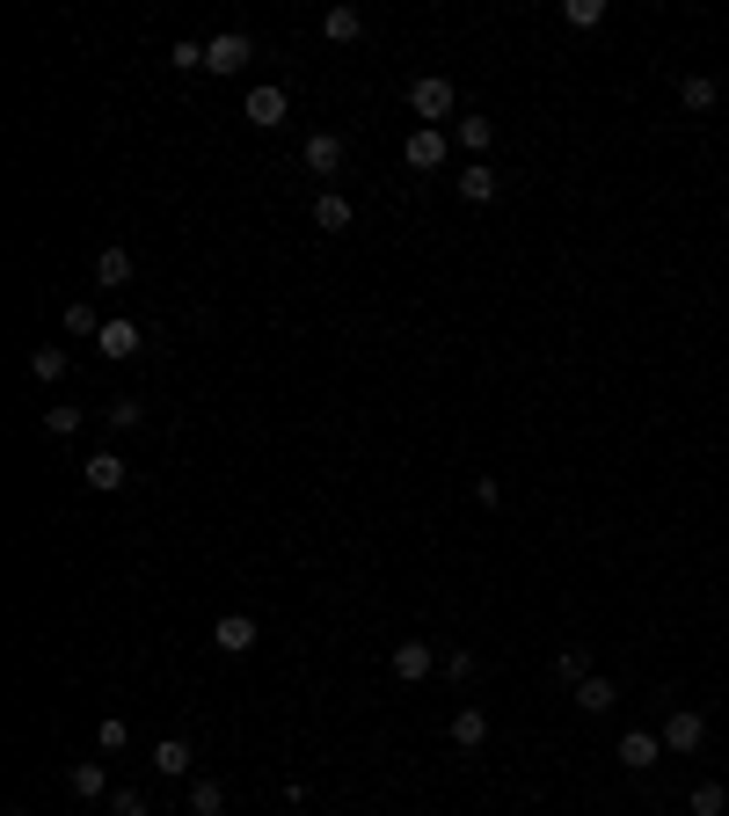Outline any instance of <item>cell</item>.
<instances>
[{"instance_id": "1", "label": "cell", "mask_w": 729, "mask_h": 816, "mask_svg": "<svg viewBox=\"0 0 729 816\" xmlns=\"http://www.w3.org/2000/svg\"><path fill=\"white\" fill-rule=\"evenodd\" d=\"M248 59H256V37H248V30H219L205 44V73H219V81H226V73H242Z\"/></svg>"}, {"instance_id": "2", "label": "cell", "mask_w": 729, "mask_h": 816, "mask_svg": "<svg viewBox=\"0 0 729 816\" xmlns=\"http://www.w3.org/2000/svg\"><path fill=\"white\" fill-rule=\"evenodd\" d=\"M409 110H417L423 124H438V132H445V117H452V81H445V73H423V81H409Z\"/></svg>"}, {"instance_id": "3", "label": "cell", "mask_w": 729, "mask_h": 816, "mask_svg": "<svg viewBox=\"0 0 729 816\" xmlns=\"http://www.w3.org/2000/svg\"><path fill=\"white\" fill-rule=\"evenodd\" d=\"M664 751H671V758H694V751L700 744H708V722H700V714L694 707H671V714H664Z\"/></svg>"}, {"instance_id": "4", "label": "cell", "mask_w": 729, "mask_h": 816, "mask_svg": "<svg viewBox=\"0 0 729 816\" xmlns=\"http://www.w3.org/2000/svg\"><path fill=\"white\" fill-rule=\"evenodd\" d=\"M401 154H409V168H423V175H431V168H445V161H452V140L438 132V124H417Z\"/></svg>"}, {"instance_id": "5", "label": "cell", "mask_w": 729, "mask_h": 816, "mask_svg": "<svg viewBox=\"0 0 729 816\" xmlns=\"http://www.w3.org/2000/svg\"><path fill=\"white\" fill-rule=\"evenodd\" d=\"M212 649H219V657H248V649H256V620H248V612H219V620H212Z\"/></svg>"}, {"instance_id": "6", "label": "cell", "mask_w": 729, "mask_h": 816, "mask_svg": "<svg viewBox=\"0 0 729 816\" xmlns=\"http://www.w3.org/2000/svg\"><path fill=\"white\" fill-rule=\"evenodd\" d=\"M242 117L256 124V132H278L285 117H292V103H285V87H248V103H242Z\"/></svg>"}, {"instance_id": "7", "label": "cell", "mask_w": 729, "mask_h": 816, "mask_svg": "<svg viewBox=\"0 0 729 816\" xmlns=\"http://www.w3.org/2000/svg\"><path fill=\"white\" fill-rule=\"evenodd\" d=\"M431 671H438V649L431 642H394V678H401V685H423Z\"/></svg>"}, {"instance_id": "8", "label": "cell", "mask_w": 729, "mask_h": 816, "mask_svg": "<svg viewBox=\"0 0 729 816\" xmlns=\"http://www.w3.org/2000/svg\"><path fill=\"white\" fill-rule=\"evenodd\" d=\"M132 270H140V262H132V248H117V241L95 256V285H103V292H124V285H132Z\"/></svg>"}, {"instance_id": "9", "label": "cell", "mask_w": 729, "mask_h": 816, "mask_svg": "<svg viewBox=\"0 0 729 816\" xmlns=\"http://www.w3.org/2000/svg\"><path fill=\"white\" fill-rule=\"evenodd\" d=\"M81 482L95 488V496H110V488H124V459H117V452H88V459H81Z\"/></svg>"}, {"instance_id": "10", "label": "cell", "mask_w": 729, "mask_h": 816, "mask_svg": "<svg viewBox=\"0 0 729 816\" xmlns=\"http://www.w3.org/2000/svg\"><path fill=\"white\" fill-rule=\"evenodd\" d=\"M299 161H307L314 175H336V168H343V140H336V132H307V146H299Z\"/></svg>"}, {"instance_id": "11", "label": "cell", "mask_w": 729, "mask_h": 816, "mask_svg": "<svg viewBox=\"0 0 729 816\" xmlns=\"http://www.w3.org/2000/svg\"><path fill=\"white\" fill-rule=\"evenodd\" d=\"M66 787H73V802H103V795H110V773H103V758H73Z\"/></svg>"}, {"instance_id": "12", "label": "cell", "mask_w": 729, "mask_h": 816, "mask_svg": "<svg viewBox=\"0 0 729 816\" xmlns=\"http://www.w3.org/2000/svg\"><path fill=\"white\" fill-rule=\"evenodd\" d=\"M620 758H627V773H649V765L664 758V736L657 730H627L620 736Z\"/></svg>"}, {"instance_id": "13", "label": "cell", "mask_w": 729, "mask_h": 816, "mask_svg": "<svg viewBox=\"0 0 729 816\" xmlns=\"http://www.w3.org/2000/svg\"><path fill=\"white\" fill-rule=\"evenodd\" d=\"M452 190L468 197V205H489V197H496V168H489V161H468V168L452 175Z\"/></svg>"}, {"instance_id": "14", "label": "cell", "mask_w": 729, "mask_h": 816, "mask_svg": "<svg viewBox=\"0 0 729 816\" xmlns=\"http://www.w3.org/2000/svg\"><path fill=\"white\" fill-rule=\"evenodd\" d=\"M95 350H103V358H132V350H140V321L110 313V321H103V335H95Z\"/></svg>"}, {"instance_id": "15", "label": "cell", "mask_w": 729, "mask_h": 816, "mask_svg": "<svg viewBox=\"0 0 729 816\" xmlns=\"http://www.w3.org/2000/svg\"><path fill=\"white\" fill-rule=\"evenodd\" d=\"M321 37H329V44H358V37H364V16L350 8V0H336L329 16H321Z\"/></svg>"}, {"instance_id": "16", "label": "cell", "mask_w": 729, "mask_h": 816, "mask_svg": "<svg viewBox=\"0 0 729 816\" xmlns=\"http://www.w3.org/2000/svg\"><path fill=\"white\" fill-rule=\"evenodd\" d=\"M482 744H489V714L460 707V714H452V751H482Z\"/></svg>"}, {"instance_id": "17", "label": "cell", "mask_w": 729, "mask_h": 816, "mask_svg": "<svg viewBox=\"0 0 729 816\" xmlns=\"http://www.w3.org/2000/svg\"><path fill=\"white\" fill-rule=\"evenodd\" d=\"M314 226H321V234H343V226H350V197L321 190V197H314Z\"/></svg>"}, {"instance_id": "18", "label": "cell", "mask_w": 729, "mask_h": 816, "mask_svg": "<svg viewBox=\"0 0 729 816\" xmlns=\"http://www.w3.org/2000/svg\"><path fill=\"white\" fill-rule=\"evenodd\" d=\"M569 700H576V707H584V714H613V700H620V693H613V678H598V671H591V678H584V685H576Z\"/></svg>"}, {"instance_id": "19", "label": "cell", "mask_w": 729, "mask_h": 816, "mask_svg": "<svg viewBox=\"0 0 729 816\" xmlns=\"http://www.w3.org/2000/svg\"><path fill=\"white\" fill-rule=\"evenodd\" d=\"M191 758H197V751L183 744V736H161V744H154V773H168V781H175V773H191Z\"/></svg>"}, {"instance_id": "20", "label": "cell", "mask_w": 729, "mask_h": 816, "mask_svg": "<svg viewBox=\"0 0 729 816\" xmlns=\"http://www.w3.org/2000/svg\"><path fill=\"white\" fill-rule=\"evenodd\" d=\"M555 678H562V685H569V693H576V685H584V678H591V649H584V642H569V649H562V657H555Z\"/></svg>"}, {"instance_id": "21", "label": "cell", "mask_w": 729, "mask_h": 816, "mask_svg": "<svg viewBox=\"0 0 729 816\" xmlns=\"http://www.w3.org/2000/svg\"><path fill=\"white\" fill-rule=\"evenodd\" d=\"M715 95H722V87H715L708 73H686V81H678V103L686 110H715Z\"/></svg>"}, {"instance_id": "22", "label": "cell", "mask_w": 729, "mask_h": 816, "mask_svg": "<svg viewBox=\"0 0 729 816\" xmlns=\"http://www.w3.org/2000/svg\"><path fill=\"white\" fill-rule=\"evenodd\" d=\"M452 132H460V146H468V154H489V146H496V124H489V117H460Z\"/></svg>"}, {"instance_id": "23", "label": "cell", "mask_w": 729, "mask_h": 816, "mask_svg": "<svg viewBox=\"0 0 729 816\" xmlns=\"http://www.w3.org/2000/svg\"><path fill=\"white\" fill-rule=\"evenodd\" d=\"M562 22H569V30H598V22H606V0H562Z\"/></svg>"}, {"instance_id": "24", "label": "cell", "mask_w": 729, "mask_h": 816, "mask_svg": "<svg viewBox=\"0 0 729 816\" xmlns=\"http://www.w3.org/2000/svg\"><path fill=\"white\" fill-rule=\"evenodd\" d=\"M686 809H694V816H722V809H729V787H722V781H700Z\"/></svg>"}, {"instance_id": "25", "label": "cell", "mask_w": 729, "mask_h": 816, "mask_svg": "<svg viewBox=\"0 0 729 816\" xmlns=\"http://www.w3.org/2000/svg\"><path fill=\"white\" fill-rule=\"evenodd\" d=\"M103 423H110V431H140V423H146V409H140L132 394H117V401L103 409Z\"/></svg>"}, {"instance_id": "26", "label": "cell", "mask_w": 729, "mask_h": 816, "mask_svg": "<svg viewBox=\"0 0 729 816\" xmlns=\"http://www.w3.org/2000/svg\"><path fill=\"white\" fill-rule=\"evenodd\" d=\"M66 335H88V343H95V335H103V313L88 307V299H73V307H66Z\"/></svg>"}, {"instance_id": "27", "label": "cell", "mask_w": 729, "mask_h": 816, "mask_svg": "<svg viewBox=\"0 0 729 816\" xmlns=\"http://www.w3.org/2000/svg\"><path fill=\"white\" fill-rule=\"evenodd\" d=\"M226 809V787L219 781H191V816H219Z\"/></svg>"}, {"instance_id": "28", "label": "cell", "mask_w": 729, "mask_h": 816, "mask_svg": "<svg viewBox=\"0 0 729 816\" xmlns=\"http://www.w3.org/2000/svg\"><path fill=\"white\" fill-rule=\"evenodd\" d=\"M30 380H66V350H30Z\"/></svg>"}, {"instance_id": "29", "label": "cell", "mask_w": 729, "mask_h": 816, "mask_svg": "<svg viewBox=\"0 0 729 816\" xmlns=\"http://www.w3.org/2000/svg\"><path fill=\"white\" fill-rule=\"evenodd\" d=\"M81 423H88V409H44V431L52 437H73Z\"/></svg>"}, {"instance_id": "30", "label": "cell", "mask_w": 729, "mask_h": 816, "mask_svg": "<svg viewBox=\"0 0 729 816\" xmlns=\"http://www.w3.org/2000/svg\"><path fill=\"white\" fill-rule=\"evenodd\" d=\"M124 744H132V730H124L117 714H103V730H95V751L110 758V751H124Z\"/></svg>"}, {"instance_id": "31", "label": "cell", "mask_w": 729, "mask_h": 816, "mask_svg": "<svg viewBox=\"0 0 729 816\" xmlns=\"http://www.w3.org/2000/svg\"><path fill=\"white\" fill-rule=\"evenodd\" d=\"M168 66H183V73L205 66V44H191V37H183V44H168Z\"/></svg>"}, {"instance_id": "32", "label": "cell", "mask_w": 729, "mask_h": 816, "mask_svg": "<svg viewBox=\"0 0 729 816\" xmlns=\"http://www.w3.org/2000/svg\"><path fill=\"white\" fill-rule=\"evenodd\" d=\"M438 671H445V678H474V649H452V657H438Z\"/></svg>"}, {"instance_id": "33", "label": "cell", "mask_w": 729, "mask_h": 816, "mask_svg": "<svg viewBox=\"0 0 729 816\" xmlns=\"http://www.w3.org/2000/svg\"><path fill=\"white\" fill-rule=\"evenodd\" d=\"M110 809H117V816H146V795H132V787H124V795H110Z\"/></svg>"}, {"instance_id": "34", "label": "cell", "mask_w": 729, "mask_h": 816, "mask_svg": "<svg viewBox=\"0 0 729 816\" xmlns=\"http://www.w3.org/2000/svg\"><path fill=\"white\" fill-rule=\"evenodd\" d=\"M0 816H30V809H0Z\"/></svg>"}]
</instances>
